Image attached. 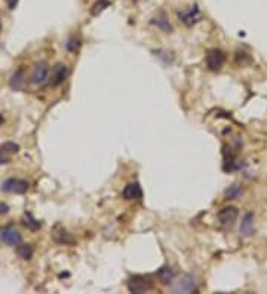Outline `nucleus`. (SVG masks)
<instances>
[{"mask_svg": "<svg viewBox=\"0 0 267 294\" xmlns=\"http://www.w3.org/2000/svg\"><path fill=\"white\" fill-rule=\"evenodd\" d=\"M152 289H153V283L150 281V278H146V277H141V275H135L128 281V290L131 293L141 294L150 292Z\"/></svg>", "mask_w": 267, "mask_h": 294, "instance_id": "f257e3e1", "label": "nucleus"}, {"mask_svg": "<svg viewBox=\"0 0 267 294\" xmlns=\"http://www.w3.org/2000/svg\"><path fill=\"white\" fill-rule=\"evenodd\" d=\"M224 62H226V54L221 49L214 48L207 52V65L210 70L218 71V70H221Z\"/></svg>", "mask_w": 267, "mask_h": 294, "instance_id": "f03ea898", "label": "nucleus"}, {"mask_svg": "<svg viewBox=\"0 0 267 294\" xmlns=\"http://www.w3.org/2000/svg\"><path fill=\"white\" fill-rule=\"evenodd\" d=\"M0 241L6 245L16 247L18 244H21V234L13 226L0 228Z\"/></svg>", "mask_w": 267, "mask_h": 294, "instance_id": "7ed1b4c3", "label": "nucleus"}, {"mask_svg": "<svg viewBox=\"0 0 267 294\" xmlns=\"http://www.w3.org/2000/svg\"><path fill=\"white\" fill-rule=\"evenodd\" d=\"M1 190L9 192V193L22 195L28 190V183L25 180H19V178H7L6 181L1 183Z\"/></svg>", "mask_w": 267, "mask_h": 294, "instance_id": "20e7f679", "label": "nucleus"}, {"mask_svg": "<svg viewBox=\"0 0 267 294\" xmlns=\"http://www.w3.org/2000/svg\"><path fill=\"white\" fill-rule=\"evenodd\" d=\"M239 216V211L236 207H224L218 213V222L223 228H232Z\"/></svg>", "mask_w": 267, "mask_h": 294, "instance_id": "39448f33", "label": "nucleus"}, {"mask_svg": "<svg viewBox=\"0 0 267 294\" xmlns=\"http://www.w3.org/2000/svg\"><path fill=\"white\" fill-rule=\"evenodd\" d=\"M48 79H49V67H48V64L46 62L36 64L34 65V70L31 73V82L34 85L42 86V85H45L48 82Z\"/></svg>", "mask_w": 267, "mask_h": 294, "instance_id": "423d86ee", "label": "nucleus"}, {"mask_svg": "<svg viewBox=\"0 0 267 294\" xmlns=\"http://www.w3.org/2000/svg\"><path fill=\"white\" fill-rule=\"evenodd\" d=\"M67 76H68V68H67V65L62 64V62H58V64H55L53 68H52L49 82H51L52 86H59V85L67 79Z\"/></svg>", "mask_w": 267, "mask_h": 294, "instance_id": "0eeeda50", "label": "nucleus"}, {"mask_svg": "<svg viewBox=\"0 0 267 294\" xmlns=\"http://www.w3.org/2000/svg\"><path fill=\"white\" fill-rule=\"evenodd\" d=\"M178 16H180V19L186 24V25H193V24H196L199 19H201V12H199V7L196 6V4H193V6H189L187 9H184V10H181L180 13H178Z\"/></svg>", "mask_w": 267, "mask_h": 294, "instance_id": "6e6552de", "label": "nucleus"}, {"mask_svg": "<svg viewBox=\"0 0 267 294\" xmlns=\"http://www.w3.org/2000/svg\"><path fill=\"white\" fill-rule=\"evenodd\" d=\"M172 290L175 293H193L196 290V283H195V278L190 277V275H184L174 287Z\"/></svg>", "mask_w": 267, "mask_h": 294, "instance_id": "1a4fd4ad", "label": "nucleus"}, {"mask_svg": "<svg viewBox=\"0 0 267 294\" xmlns=\"http://www.w3.org/2000/svg\"><path fill=\"white\" fill-rule=\"evenodd\" d=\"M122 196L126 199V201H138L143 198V190H141V186L138 183H129L125 186L123 192H122Z\"/></svg>", "mask_w": 267, "mask_h": 294, "instance_id": "9d476101", "label": "nucleus"}, {"mask_svg": "<svg viewBox=\"0 0 267 294\" xmlns=\"http://www.w3.org/2000/svg\"><path fill=\"white\" fill-rule=\"evenodd\" d=\"M18 150H19V146L15 144V143H12V141H7V143L1 144L0 146V164L10 162L12 155L18 153Z\"/></svg>", "mask_w": 267, "mask_h": 294, "instance_id": "9b49d317", "label": "nucleus"}, {"mask_svg": "<svg viewBox=\"0 0 267 294\" xmlns=\"http://www.w3.org/2000/svg\"><path fill=\"white\" fill-rule=\"evenodd\" d=\"M239 231H241L242 236H251L254 234V214L248 213V214L244 216Z\"/></svg>", "mask_w": 267, "mask_h": 294, "instance_id": "f8f14e48", "label": "nucleus"}, {"mask_svg": "<svg viewBox=\"0 0 267 294\" xmlns=\"http://www.w3.org/2000/svg\"><path fill=\"white\" fill-rule=\"evenodd\" d=\"M158 277H159V280L162 281V284H171L172 280L175 278V272H174L172 268L165 266V268H162V269L159 271Z\"/></svg>", "mask_w": 267, "mask_h": 294, "instance_id": "ddd939ff", "label": "nucleus"}, {"mask_svg": "<svg viewBox=\"0 0 267 294\" xmlns=\"http://www.w3.org/2000/svg\"><path fill=\"white\" fill-rule=\"evenodd\" d=\"M16 253H18V256L22 259V260H30L31 257H33V248H31V245H28V244H18L16 245Z\"/></svg>", "mask_w": 267, "mask_h": 294, "instance_id": "4468645a", "label": "nucleus"}, {"mask_svg": "<svg viewBox=\"0 0 267 294\" xmlns=\"http://www.w3.org/2000/svg\"><path fill=\"white\" fill-rule=\"evenodd\" d=\"M224 195H226L227 199H236V198H239L242 195V186L235 183V184L229 186V189H226Z\"/></svg>", "mask_w": 267, "mask_h": 294, "instance_id": "2eb2a0df", "label": "nucleus"}, {"mask_svg": "<svg viewBox=\"0 0 267 294\" xmlns=\"http://www.w3.org/2000/svg\"><path fill=\"white\" fill-rule=\"evenodd\" d=\"M22 85H24V71L22 70H18L12 76V79H10V88L12 89H21Z\"/></svg>", "mask_w": 267, "mask_h": 294, "instance_id": "dca6fc26", "label": "nucleus"}, {"mask_svg": "<svg viewBox=\"0 0 267 294\" xmlns=\"http://www.w3.org/2000/svg\"><path fill=\"white\" fill-rule=\"evenodd\" d=\"M110 4H111V3H110L108 0H98V1H95V3L92 4V7H91V15L97 16L98 13H101L103 10H106Z\"/></svg>", "mask_w": 267, "mask_h": 294, "instance_id": "f3484780", "label": "nucleus"}, {"mask_svg": "<svg viewBox=\"0 0 267 294\" xmlns=\"http://www.w3.org/2000/svg\"><path fill=\"white\" fill-rule=\"evenodd\" d=\"M153 22H155L160 30L166 31V33H169V31L172 30V25L169 24V21L166 19V16H165V15H160V16L155 18V19H153Z\"/></svg>", "mask_w": 267, "mask_h": 294, "instance_id": "a211bd4d", "label": "nucleus"}, {"mask_svg": "<svg viewBox=\"0 0 267 294\" xmlns=\"http://www.w3.org/2000/svg\"><path fill=\"white\" fill-rule=\"evenodd\" d=\"M24 223H25V226L30 228L31 231H37V229L40 228V223H39L36 219H33L31 214H25V216H24Z\"/></svg>", "mask_w": 267, "mask_h": 294, "instance_id": "6ab92c4d", "label": "nucleus"}, {"mask_svg": "<svg viewBox=\"0 0 267 294\" xmlns=\"http://www.w3.org/2000/svg\"><path fill=\"white\" fill-rule=\"evenodd\" d=\"M55 232L61 235V238H58V239H56V242H59V244H73V239L68 236V234H67L62 228H59V226H58V229H55Z\"/></svg>", "mask_w": 267, "mask_h": 294, "instance_id": "aec40b11", "label": "nucleus"}, {"mask_svg": "<svg viewBox=\"0 0 267 294\" xmlns=\"http://www.w3.org/2000/svg\"><path fill=\"white\" fill-rule=\"evenodd\" d=\"M4 1H6V4H7V7L10 10H13L16 7V4H18V0H4Z\"/></svg>", "mask_w": 267, "mask_h": 294, "instance_id": "412c9836", "label": "nucleus"}, {"mask_svg": "<svg viewBox=\"0 0 267 294\" xmlns=\"http://www.w3.org/2000/svg\"><path fill=\"white\" fill-rule=\"evenodd\" d=\"M7 210H9V207H7L6 204H1V202H0V214H6Z\"/></svg>", "mask_w": 267, "mask_h": 294, "instance_id": "4be33fe9", "label": "nucleus"}, {"mask_svg": "<svg viewBox=\"0 0 267 294\" xmlns=\"http://www.w3.org/2000/svg\"><path fill=\"white\" fill-rule=\"evenodd\" d=\"M3 122H4V118H3V116H1V115H0V125H1V123H3Z\"/></svg>", "mask_w": 267, "mask_h": 294, "instance_id": "5701e85b", "label": "nucleus"}]
</instances>
